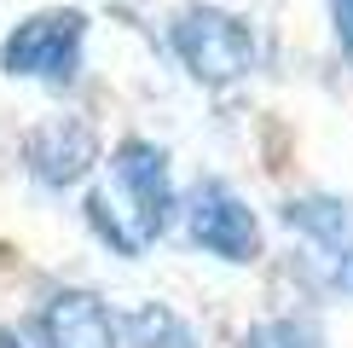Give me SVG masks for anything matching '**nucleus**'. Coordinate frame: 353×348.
I'll use <instances>...</instances> for the list:
<instances>
[{
    "mask_svg": "<svg viewBox=\"0 0 353 348\" xmlns=\"http://www.w3.org/2000/svg\"><path fill=\"white\" fill-rule=\"evenodd\" d=\"M168 47H174V58H180L203 87L243 81L249 70H255V58H261L255 29H249L238 12L203 6V0H191V6H180L168 18Z\"/></svg>",
    "mask_w": 353,
    "mask_h": 348,
    "instance_id": "1",
    "label": "nucleus"
},
{
    "mask_svg": "<svg viewBox=\"0 0 353 348\" xmlns=\"http://www.w3.org/2000/svg\"><path fill=\"white\" fill-rule=\"evenodd\" d=\"M110 180H116V197L105 192V203L116 209V221L128 226V238L151 244L163 238V232L174 226V209H180V197H174V174H168V151L151 139H122L110 151Z\"/></svg>",
    "mask_w": 353,
    "mask_h": 348,
    "instance_id": "2",
    "label": "nucleus"
},
{
    "mask_svg": "<svg viewBox=\"0 0 353 348\" xmlns=\"http://www.w3.org/2000/svg\"><path fill=\"white\" fill-rule=\"evenodd\" d=\"M81 47H87V12L76 6H52L35 12L0 41V70L23 81H47V87H70L81 76Z\"/></svg>",
    "mask_w": 353,
    "mask_h": 348,
    "instance_id": "3",
    "label": "nucleus"
},
{
    "mask_svg": "<svg viewBox=\"0 0 353 348\" xmlns=\"http://www.w3.org/2000/svg\"><path fill=\"white\" fill-rule=\"evenodd\" d=\"M185 232H191L197 250L232 261V267H243V261L261 255V221H255V209H249L226 180H197V186H191V197H185Z\"/></svg>",
    "mask_w": 353,
    "mask_h": 348,
    "instance_id": "4",
    "label": "nucleus"
},
{
    "mask_svg": "<svg viewBox=\"0 0 353 348\" xmlns=\"http://www.w3.org/2000/svg\"><path fill=\"white\" fill-rule=\"evenodd\" d=\"M284 226L313 250V267L330 290L353 296V203L330 192H307L284 203Z\"/></svg>",
    "mask_w": 353,
    "mask_h": 348,
    "instance_id": "5",
    "label": "nucleus"
},
{
    "mask_svg": "<svg viewBox=\"0 0 353 348\" xmlns=\"http://www.w3.org/2000/svg\"><path fill=\"white\" fill-rule=\"evenodd\" d=\"M93 157H99V139H93L87 122H76V116H52V122H41L35 134L23 139L29 174H35L41 186H52V192L81 186L87 168H93Z\"/></svg>",
    "mask_w": 353,
    "mask_h": 348,
    "instance_id": "6",
    "label": "nucleus"
},
{
    "mask_svg": "<svg viewBox=\"0 0 353 348\" xmlns=\"http://www.w3.org/2000/svg\"><path fill=\"white\" fill-rule=\"evenodd\" d=\"M116 313L93 290H52L41 302V348H116Z\"/></svg>",
    "mask_w": 353,
    "mask_h": 348,
    "instance_id": "7",
    "label": "nucleus"
},
{
    "mask_svg": "<svg viewBox=\"0 0 353 348\" xmlns=\"http://www.w3.org/2000/svg\"><path fill=\"white\" fill-rule=\"evenodd\" d=\"M116 331H128V348H203L197 331H191L168 302H139V308H128V319Z\"/></svg>",
    "mask_w": 353,
    "mask_h": 348,
    "instance_id": "8",
    "label": "nucleus"
},
{
    "mask_svg": "<svg viewBox=\"0 0 353 348\" xmlns=\"http://www.w3.org/2000/svg\"><path fill=\"white\" fill-rule=\"evenodd\" d=\"M243 348H319V337L301 325V319H261L243 337Z\"/></svg>",
    "mask_w": 353,
    "mask_h": 348,
    "instance_id": "9",
    "label": "nucleus"
},
{
    "mask_svg": "<svg viewBox=\"0 0 353 348\" xmlns=\"http://www.w3.org/2000/svg\"><path fill=\"white\" fill-rule=\"evenodd\" d=\"M330 23H336V41H342V52L353 58V0H330Z\"/></svg>",
    "mask_w": 353,
    "mask_h": 348,
    "instance_id": "10",
    "label": "nucleus"
},
{
    "mask_svg": "<svg viewBox=\"0 0 353 348\" xmlns=\"http://www.w3.org/2000/svg\"><path fill=\"white\" fill-rule=\"evenodd\" d=\"M0 348H23V342H18V331H0Z\"/></svg>",
    "mask_w": 353,
    "mask_h": 348,
    "instance_id": "11",
    "label": "nucleus"
}]
</instances>
